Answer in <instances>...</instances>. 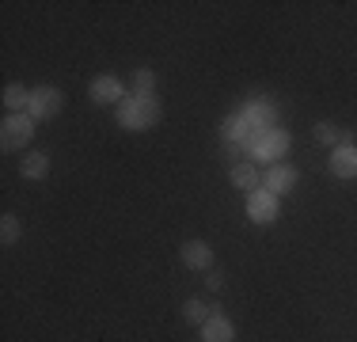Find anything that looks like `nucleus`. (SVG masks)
Returning a JSON list of instances; mask_svg holds the SVG:
<instances>
[{
	"label": "nucleus",
	"mask_w": 357,
	"mask_h": 342,
	"mask_svg": "<svg viewBox=\"0 0 357 342\" xmlns=\"http://www.w3.org/2000/svg\"><path fill=\"white\" fill-rule=\"evenodd\" d=\"M232 186H240V191H259L262 179H259V171H255V164H236L232 168Z\"/></svg>",
	"instance_id": "13"
},
{
	"label": "nucleus",
	"mask_w": 357,
	"mask_h": 342,
	"mask_svg": "<svg viewBox=\"0 0 357 342\" xmlns=\"http://www.w3.org/2000/svg\"><path fill=\"white\" fill-rule=\"evenodd\" d=\"M88 96H91V103L107 107V103H122L126 99V88H122V80H118V76H96V80H91V88H88Z\"/></svg>",
	"instance_id": "6"
},
{
	"label": "nucleus",
	"mask_w": 357,
	"mask_h": 342,
	"mask_svg": "<svg viewBox=\"0 0 357 342\" xmlns=\"http://www.w3.org/2000/svg\"><path fill=\"white\" fill-rule=\"evenodd\" d=\"M0 244H4V247L20 244V217H12V213L0 217Z\"/></svg>",
	"instance_id": "15"
},
{
	"label": "nucleus",
	"mask_w": 357,
	"mask_h": 342,
	"mask_svg": "<svg viewBox=\"0 0 357 342\" xmlns=\"http://www.w3.org/2000/svg\"><path fill=\"white\" fill-rule=\"evenodd\" d=\"M61 107H65L61 88H35V91H31V107H27V114L38 122V118H54V114H61Z\"/></svg>",
	"instance_id": "3"
},
{
	"label": "nucleus",
	"mask_w": 357,
	"mask_h": 342,
	"mask_svg": "<svg viewBox=\"0 0 357 342\" xmlns=\"http://www.w3.org/2000/svg\"><path fill=\"white\" fill-rule=\"evenodd\" d=\"M202 342H236V327L225 315H209V320L202 323Z\"/></svg>",
	"instance_id": "10"
},
{
	"label": "nucleus",
	"mask_w": 357,
	"mask_h": 342,
	"mask_svg": "<svg viewBox=\"0 0 357 342\" xmlns=\"http://www.w3.org/2000/svg\"><path fill=\"white\" fill-rule=\"evenodd\" d=\"M316 141H319V144H335V141H342V133H338V126L319 122V126H316Z\"/></svg>",
	"instance_id": "17"
},
{
	"label": "nucleus",
	"mask_w": 357,
	"mask_h": 342,
	"mask_svg": "<svg viewBox=\"0 0 357 342\" xmlns=\"http://www.w3.org/2000/svg\"><path fill=\"white\" fill-rule=\"evenodd\" d=\"M296 186V168L289 164H270L266 168V179H262V191H270L278 198V194H289Z\"/></svg>",
	"instance_id": "7"
},
{
	"label": "nucleus",
	"mask_w": 357,
	"mask_h": 342,
	"mask_svg": "<svg viewBox=\"0 0 357 342\" xmlns=\"http://www.w3.org/2000/svg\"><path fill=\"white\" fill-rule=\"evenodd\" d=\"M183 315H186V323L202 327V323H206L209 315H213V308H209L206 301H198V297H194V301H186V304H183Z\"/></svg>",
	"instance_id": "14"
},
{
	"label": "nucleus",
	"mask_w": 357,
	"mask_h": 342,
	"mask_svg": "<svg viewBox=\"0 0 357 342\" xmlns=\"http://www.w3.org/2000/svg\"><path fill=\"white\" fill-rule=\"evenodd\" d=\"M160 103L156 96H130L118 103V122L126 126V130H152V126L160 122Z\"/></svg>",
	"instance_id": "1"
},
{
	"label": "nucleus",
	"mask_w": 357,
	"mask_h": 342,
	"mask_svg": "<svg viewBox=\"0 0 357 342\" xmlns=\"http://www.w3.org/2000/svg\"><path fill=\"white\" fill-rule=\"evenodd\" d=\"M4 107L12 110V114H23V110L31 107V91L23 88V84H8L4 88Z\"/></svg>",
	"instance_id": "12"
},
{
	"label": "nucleus",
	"mask_w": 357,
	"mask_h": 342,
	"mask_svg": "<svg viewBox=\"0 0 357 342\" xmlns=\"http://www.w3.org/2000/svg\"><path fill=\"white\" fill-rule=\"evenodd\" d=\"M289 152V133L285 130H266L259 137V144H255V156L259 160H282Z\"/></svg>",
	"instance_id": "8"
},
{
	"label": "nucleus",
	"mask_w": 357,
	"mask_h": 342,
	"mask_svg": "<svg viewBox=\"0 0 357 342\" xmlns=\"http://www.w3.org/2000/svg\"><path fill=\"white\" fill-rule=\"evenodd\" d=\"M178 259L190 270H209L213 267V247H209L206 239H186V244L178 247Z\"/></svg>",
	"instance_id": "5"
},
{
	"label": "nucleus",
	"mask_w": 357,
	"mask_h": 342,
	"mask_svg": "<svg viewBox=\"0 0 357 342\" xmlns=\"http://www.w3.org/2000/svg\"><path fill=\"white\" fill-rule=\"evenodd\" d=\"M248 217L255 221V225H274L278 221V198L270 191H251L248 194Z\"/></svg>",
	"instance_id": "4"
},
{
	"label": "nucleus",
	"mask_w": 357,
	"mask_h": 342,
	"mask_svg": "<svg viewBox=\"0 0 357 342\" xmlns=\"http://www.w3.org/2000/svg\"><path fill=\"white\" fill-rule=\"evenodd\" d=\"M152 88H156L152 68H137V73H133V96H152Z\"/></svg>",
	"instance_id": "16"
},
{
	"label": "nucleus",
	"mask_w": 357,
	"mask_h": 342,
	"mask_svg": "<svg viewBox=\"0 0 357 342\" xmlns=\"http://www.w3.org/2000/svg\"><path fill=\"white\" fill-rule=\"evenodd\" d=\"M20 171H23V179H46L50 175V156L46 152H27V156H23V164H20Z\"/></svg>",
	"instance_id": "11"
},
{
	"label": "nucleus",
	"mask_w": 357,
	"mask_h": 342,
	"mask_svg": "<svg viewBox=\"0 0 357 342\" xmlns=\"http://www.w3.org/2000/svg\"><path fill=\"white\" fill-rule=\"evenodd\" d=\"M331 171L338 179H357V144L342 141L335 152H331Z\"/></svg>",
	"instance_id": "9"
},
{
	"label": "nucleus",
	"mask_w": 357,
	"mask_h": 342,
	"mask_svg": "<svg viewBox=\"0 0 357 342\" xmlns=\"http://www.w3.org/2000/svg\"><path fill=\"white\" fill-rule=\"evenodd\" d=\"M35 141V118L31 114H8L0 126V149L4 152H23V144Z\"/></svg>",
	"instance_id": "2"
},
{
	"label": "nucleus",
	"mask_w": 357,
	"mask_h": 342,
	"mask_svg": "<svg viewBox=\"0 0 357 342\" xmlns=\"http://www.w3.org/2000/svg\"><path fill=\"white\" fill-rule=\"evenodd\" d=\"M206 285H209V289H220V285H225V278H220V270H209Z\"/></svg>",
	"instance_id": "18"
}]
</instances>
